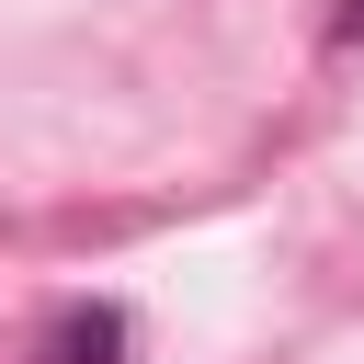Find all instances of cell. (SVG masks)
I'll return each mask as SVG.
<instances>
[{
    "label": "cell",
    "instance_id": "7a4b0ae2",
    "mask_svg": "<svg viewBox=\"0 0 364 364\" xmlns=\"http://www.w3.org/2000/svg\"><path fill=\"white\" fill-rule=\"evenodd\" d=\"M341 34H353V46H364V0H353V11H341Z\"/></svg>",
    "mask_w": 364,
    "mask_h": 364
},
{
    "label": "cell",
    "instance_id": "6da1fadb",
    "mask_svg": "<svg viewBox=\"0 0 364 364\" xmlns=\"http://www.w3.org/2000/svg\"><path fill=\"white\" fill-rule=\"evenodd\" d=\"M114 353H125V318H114V307H68V318L34 341V364H114Z\"/></svg>",
    "mask_w": 364,
    "mask_h": 364
}]
</instances>
